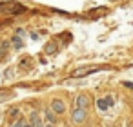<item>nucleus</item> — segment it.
Returning a JSON list of instances; mask_svg holds the SVG:
<instances>
[{
	"label": "nucleus",
	"mask_w": 133,
	"mask_h": 127,
	"mask_svg": "<svg viewBox=\"0 0 133 127\" xmlns=\"http://www.w3.org/2000/svg\"><path fill=\"white\" fill-rule=\"evenodd\" d=\"M86 120H88V111L86 109H80V107H75L73 113H71V122L75 125H82Z\"/></svg>",
	"instance_id": "nucleus-1"
},
{
	"label": "nucleus",
	"mask_w": 133,
	"mask_h": 127,
	"mask_svg": "<svg viewBox=\"0 0 133 127\" xmlns=\"http://www.w3.org/2000/svg\"><path fill=\"white\" fill-rule=\"evenodd\" d=\"M0 11H2V13L17 15V13L26 11V8H24V6H20V4H17V2H11V4H2V6H0Z\"/></svg>",
	"instance_id": "nucleus-2"
},
{
	"label": "nucleus",
	"mask_w": 133,
	"mask_h": 127,
	"mask_svg": "<svg viewBox=\"0 0 133 127\" xmlns=\"http://www.w3.org/2000/svg\"><path fill=\"white\" fill-rule=\"evenodd\" d=\"M57 114H62V113H66V103H64V100H60V98H53L51 100V105H49Z\"/></svg>",
	"instance_id": "nucleus-3"
},
{
	"label": "nucleus",
	"mask_w": 133,
	"mask_h": 127,
	"mask_svg": "<svg viewBox=\"0 0 133 127\" xmlns=\"http://www.w3.org/2000/svg\"><path fill=\"white\" fill-rule=\"evenodd\" d=\"M98 69H100V67H97V65H91V67H89V65H88V67H80V69H77V71L73 73V76H75V78H78V76H88L89 73H97Z\"/></svg>",
	"instance_id": "nucleus-4"
},
{
	"label": "nucleus",
	"mask_w": 133,
	"mask_h": 127,
	"mask_svg": "<svg viewBox=\"0 0 133 127\" xmlns=\"http://www.w3.org/2000/svg\"><path fill=\"white\" fill-rule=\"evenodd\" d=\"M75 107H80V109H88L89 107V96L88 94H78L77 98H75Z\"/></svg>",
	"instance_id": "nucleus-5"
},
{
	"label": "nucleus",
	"mask_w": 133,
	"mask_h": 127,
	"mask_svg": "<svg viewBox=\"0 0 133 127\" xmlns=\"http://www.w3.org/2000/svg\"><path fill=\"white\" fill-rule=\"evenodd\" d=\"M111 105H113V98H111V96H106V98H98V100H97V107H98L100 111H108Z\"/></svg>",
	"instance_id": "nucleus-6"
},
{
	"label": "nucleus",
	"mask_w": 133,
	"mask_h": 127,
	"mask_svg": "<svg viewBox=\"0 0 133 127\" xmlns=\"http://www.w3.org/2000/svg\"><path fill=\"white\" fill-rule=\"evenodd\" d=\"M44 116H46V122H48V123H53V125L57 123V118H55L57 113H55L51 107H46V109H44Z\"/></svg>",
	"instance_id": "nucleus-7"
},
{
	"label": "nucleus",
	"mask_w": 133,
	"mask_h": 127,
	"mask_svg": "<svg viewBox=\"0 0 133 127\" xmlns=\"http://www.w3.org/2000/svg\"><path fill=\"white\" fill-rule=\"evenodd\" d=\"M38 122H42L40 113H38V111H31V114H29V123L35 125V123H38Z\"/></svg>",
	"instance_id": "nucleus-8"
},
{
	"label": "nucleus",
	"mask_w": 133,
	"mask_h": 127,
	"mask_svg": "<svg viewBox=\"0 0 133 127\" xmlns=\"http://www.w3.org/2000/svg\"><path fill=\"white\" fill-rule=\"evenodd\" d=\"M13 44H15V46H13L15 49H20V47H22V40H20L18 36H13Z\"/></svg>",
	"instance_id": "nucleus-9"
},
{
	"label": "nucleus",
	"mask_w": 133,
	"mask_h": 127,
	"mask_svg": "<svg viewBox=\"0 0 133 127\" xmlns=\"http://www.w3.org/2000/svg\"><path fill=\"white\" fill-rule=\"evenodd\" d=\"M9 127H22V120H17L15 123H11Z\"/></svg>",
	"instance_id": "nucleus-10"
},
{
	"label": "nucleus",
	"mask_w": 133,
	"mask_h": 127,
	"mask_svg": "<svg viewBox=\"0 0 133 127\" xmlns=\"http://www.w3.org/2000/svg\"><path fill=\"white\" fill-rule=\"evenodd\" d=\"M33 127H44V122H38V123H35Z\"/></svg>",
	"instance_id": "nucleus-11"
},
{
	"label": "nucleus",
	"mask_w": 133,
	"mask_h": 127,
	"mask_svg": "<svg viewBox=\"0 0 133 127\" xmlns=\"http://www.w3.org/2000/svg\"><path fill=\"white\" fill-rule=\"evenodd\" d=\"M124 85L126 87H133V84H129V82H124Z\"/></svg>",
	"instance_id": "nucleus-12"
},
{
	"label": "nucleus",
	"mask_w": 133,
	"mask_h": 127,
	"mask_svg": "<svg viewBox=\"0 0 133 127\" xmlns=\"http://www.w3.org/2000/svg\"><path fill=\"white\" fill-rule=\"evenodd\" d=\"M44 127H55V125H53V123H48V122H46V123H44Z\"/></svg>",
	"instance_id": "nucleus-13"
},
{
	"label": "nucleus",
	"mask_w": 133,
	"mask_h": 127,
	"mask_svg": "<svg viewBox=\"0 0 133 127\" xmlns=\"http://www.w3.org/2000/svg\"><path fill=\"white\" fill-rule=\"evenodd\" d=\"M22 127H33V125H31V123H24V122H22Z\"/></svg>",
	"instance_id": "nucleus-14"
},
{
	"label": "nucleus",
	"mask_w": 133,
	"mask_h": 127,
	"mask_svg": "<svg viewBox=\"0 0 133 127\" xmlns=\"http://www.w3.org/2000/svg\"><path fill=\"white\" fill-rule=\"evenodd\" d=\"M126 127H133V123H126Z\"/></svg>",
	"instance_id": "nucleus-15"
}]
</instances>
